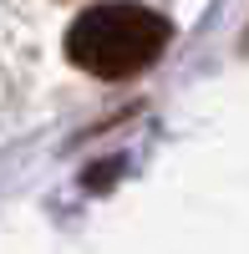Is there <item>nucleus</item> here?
<instances>
[{"mask_svg": "<svg viewBox=\"0 0 249 254\" xmlns=\"http://www.w3.org/2000/svg\"><path fill=\"white\" fill-rule=\"evenodd\" d=\"M168 41H173V26L158 10L132 5V0H107V5H92V10H81L71 20L66 56L87 76L122 81V76L148 71Z\"/></svg>", "mask_w": 249, "mask_h": 254, "instance_id": "f257e3e1", "label": "nucleus"}]
</instances>
